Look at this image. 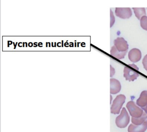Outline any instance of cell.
Returning <instances> with one entry per match:
<instances>
[{
	"label": "cell",
	"instance_id": "7",
	"mask_svg": "<svg viewBox=\"0 0 147 132\" xmlns=\"http://www.w3.org/2000/svg\"><path fill=\"white\" fill-rule=\"evenodd\" d=\"M129 59L133 63H137L140 61L142 58V53L141 51L138 49L134 48L131 49L128 54Z\"/></svg>",
	"mask_w": 147,
	"mask_h": 132
},
{
	"label": "cell",
	"instance_id": "14",
	"mask_svg": "<svg viewBox=\"0 0 147 132\" xmlns=\"http://www.w3.org/2000/svg\"><path fill=\"white\" fill-rule=\"evenodd\" d=\"M140 25L144 30L147 31V17L145 16L142 17L140 20Z\"/></svg>",
	"mask_w": 147,
	"mask_h": 132
},
{
	"label": "cell",
	"instance_id": "9",
	"mask_svg": "<svg viewBox=\"0 0 147 132\" xmlns=\"http://www.w3.org/2000/svg\"><path fill=\"white\" fill-rule=\"evenodd\" d=\"M147 129V120L145 121L141 125L131 124L128 127V132H144Z\"/></svg>",
	"mask_w": 147,
	"mask_h": 132
},
{
	"label": "cell",
	"instance_id": "35",
	"mask_svg": "<svg viewBox=\"0 0 147 132\" xmlns=\"http://www.w3.org/2000/svg\"><path fill=\"white\" fill-rule=\"evenodd\" d=\"M23 47H24L25 44V42H23Z\"/></svg>",
	"mask_w": 147,
	"mask_h": 132
},
{
	"label": "cell",
	"instance_id": "34",
	"mask_svg": "<svg viewBox=\"0 0 147 132\" xmlns=\"http://www.w3.org/2000/svg\"><path fill=\"white\" fill-rule=\"evenodd\" d=\"M112 96L111 95V103L112 101Z\"/></svg>",
	"mask_w": 147,
	"mask_h": 132
},
{
	"label": "cell",
	"instance_id": "37",
	"mask_svg": "<svg viewBox=\"0 0 147 132\" xmlns=\"http://www.w3.org/2000/svg\"><path fill=\"white\" fill-rule=\"evenodd\" d=\"M49 47H51V43H49Z\"/></svg>",
	"mask_w": 147,
	"mask_h": 132
},
{
	"label": "cell",
	"instance_id": "36",
	"mask_svg": "<svg viewBox=\"0 0 147 132\" xmlns=\"http://www.w3.org/2000/svg\"><path fill=\"white\" fill-rule=\"evenodd\" d=\"M56 44H57L56 42H55V47H56L57 46Z\"/></svg>",
	"mask_w": 147,
	"mask_h": 132
},
{
	"label": "cell",
	"instance_id": "17",
	"mask_svg": "<svg viewBox=\"0 0 147 132\" xmlns=\"http://www.w3.org/2000/svg\"><path fill=\"white\" fill-rule=\"evenodd\" d=\"M110 68H111V69H110V77H112L115 74V71L114 68L111 65H110Z\"/></svg>",
	"mask_w": 147,
	"mask_h": 132
},
{
	"label": "cell",
	"instance_id": "31",
	"mask_svg": "<svg viewBox=\"0 0 147 132\" xmlns=\"http://www.w3.org/2000/svg\"><path fill=\"white\" fill-rule=\"evenodd\" d=\"M81 44L80 42H78V43H77V47H79V44Z\"/></svg>",
	"mask_w": 147,
	"mask_h": 132
},
{
	"label": "cell",
	"instance_id": "24",
	"mask_svg": "<svg viewBox=\"0 0 147 132\" xmlns=\"http://www.w3.org/2000/svg\"><path fill=\"white\" fill-rule=\"evenodd\" d=\"M28 46L30 47H32V46H33V44H32V43H31V42H30V43L28 44Z\"/></svg>",
	"mask_w": 147,
	"mask_h": 132
},
{
	"label": "cell",
	"instance_id": "33",
	"mask_svg": "<svg viewBox=\"0 0 147 132\" xmlns=\"http://www.w3.org/2000/svg\"><path fill=\"white\" fill-rule=\"evenodd\" d=\"M25 43L26 44V46L27 47L28 46V44H27V43H26V42H25Z\"/></svg>",
	"mask_w": 147,
	"mask_h": 132
},
{
	"label": "cell",
	"instance_id": "18",
	"mask_svg": "<svg viewBox=\"0 0 147 132\" xmlns=\"http://www.w3.org/2000/svg\"><path fill=\"white\" fill-rule=\"evenodd\" d=\"M13 44V42L12 41H8V42H7V44H8V46H8V47H9L12 44Z\"/></svg>",
	"mask_w": 147,
	"mask_h": 132
},
{
	"label": "cell",
	"instance_id": "25",
	"mask_svg": "<svg viewBox=\"0 0 147 132\" xmlns=\"http://www.w3.org/2000/svg\"><path fill=\"white\" fill-rule=\"evenodd\" d=\"M38 46L39 47H43V44L42 42H39L38 43Z\"/></svg>",
	"mask_w": 147,
	"mask_h": 132
},
{
	"label": "cell",
	"instance_id": "26",
	"mask_svg": "<svg viewBox=\"0 0 147 132\" xmlns=\"http://www.w3.org/2000/svg\"><path fill=\"white\" fill-rule=\"evenodd\" d=\"M57 46L58 47H61L62 43H60V42H59V43H57Z\"/></svg>",
	"mask_w": 147,
	"mask_h": 132
},
{
	"label": "cell",
	"instance_id": "10",
	"mask_svg": "<svg viewBox=\"0 0 147 132\" xmlns=\"http://www.w3.org/2000/svg\"><path fill=\"white\" fill-rule=\"evenodd\" d=\"M136 104L142 108L147 106V90H144L141 93L139 98L137 100Z\"/></svg>",
	"mask_w": 147,
	"mask_h": 132
},
{
	"label": "cell",
	"instance_id": "16",
	"mask_svg": "<svg viewBox=\"0 0 147 132\" xmlns=\"http://www.w3.org/2000/svg\"><path fill=\"white\" fill-rule=\"evenodd\" d=\"M142 64L144 68L147 71V55H145L143 59Z\"/></svg>",
	"mask_w": 147,
	"mask_h": 132
},
{
	"label": "cell",
	"instance_id": "11",
	"mask_svg": "<svg viewBox=\"0 0 147 132\" xmlns=\"http://www.w3.org/2000/svg\"><path fill=\"white\" fill-rule=\"evenodd\" d=\"M111 55L115 57L117 59H123L126 55L127 52H121L119 51L115 46H112L111 49Z\"/></svg>",
	"mask_w": 147,
	"mask_h": 132
},
{
	"label": "cell",
	"instance_id": "30",
	"mask_svg": "<svg viewBox=\"0 0 147 132\" xmlns=\"http://www.w3.org/2000/svg\"><path fill=\"white\" fill-rule=\"evenodd\" d=\"M48 44H49V42H47V43H46V47H48Z\"/></svg>",
	"mask_w": 147,
	"mask_h": 132
},
{
	"label": "cell",
	"instance_id": "1",
	"mask_svg": "<svg viewBox=\"0 0 147 132\" xmlns=\"http://www.w3.org/2000/svg\"><path fill=\"white\" fill-rule=\"evenodd\" d=\"M138 70L139 69L136 65L134 64L128 65V66H125L124 69V77L125 80L129 82L134 81L139 76Z\"/></svg>",
	"mask_w": 147,
	"mask_h": 132
},
{
	"label": "cell",
	"instance_id": "22",
	"mask_svg": "<svg viewBox=\"0 0 147 132\" xmlns=\"http://www.w3.org/2000/svg\"><path fill=\"white\" fill-rule=\"evenodd\" d=\"M22 44H23V43H22V42H20V43H18V46L19 47H23V45Z\"/></svg>",
	"mask_w": 147,
	"mask_h": 132
},
{
	"label": "cell",
	"instance_id": "19",
	"mask_svg": "<svg viewBox=\"0 0 147 132\" xmlns=\"http://www.w3.org/2000/svg\"><path fill=\"white\" fill-rule=\"evenodd\" d=\"M142 108V109L144 110V112H145L147 115V106H146V107H144V108Z\"/></svg>",
	"mask_w": 147,
	"mask_h": 132
},
{
	"label": "cell",
	"instance_id": "21",
	"mask_svg": "<svg viewBox=\"0 0 147 132\" xmlns=\"http://www.w3.org/2000/svg\"><path fill=\"white\" fill-rule=\"evenodd\" d=\"M38 46V43L37 42H35V43L33 44V46L34 47H36Z\"/></svg>",
	"mask_w": 147,
	"mask_h": 132
},
{
	"label": "cell",
	"instance_id": "15",
	"mask_svg": "<svg viewBox=\"0 0 147 132\" xmlns=\"http://www.w3.org/2000/svg\"><path fill=\"white\" fill-rule=\"evenodd\" d=\"M110 16H111V22H110V27H111L113 26L114 24L115 23V17H114V15H113V13L112 12L111 10H110Z\"/></svg>",
	"mask_w": 147,
	"mask_h": 132
},
{
	"label": "cell",
	"instance_id": "32",
	"mask_svg": "<svg viewBox=\"0 0 147 132\" xmlns=\"http://www.w3.org/2000/svg\"><path fill=\"white\" fill-rule=\"evenodd\" d=\"M51 44H52V47H55V46H54V43H53V42H52V43H51Z\"/></svg>",
	"mask_w": 147,
	"mask_h": 132
},
{
	"label": "cell",
	"instance_id": "20",
	"mask_svg": "<svg viewBox=\"0 0 147 132\" xmlns=\"http://www.w3.org/2000/svg\"><path fill=\"white\" fill-rule=\"evenodd\" d=\"M69 44L68 42H66L65 44H64V46L66 47H68L69 46Z\"/></svg>",
	"mask_w": 147,
	"mask_h": 132
},
{
	"label": "cell",
	"instance_id": "27",
	"mask_svg": "<svg viewBox=\"0 0 147 132\" xmlns=\"http://www.w3.org/2000/svg\"><path fill=\"white\" fill-rule=\"evenodd\" d=\"M13 45H14V49H15L16 48V47H17V46L18 45V42H17V43H16V44H15V43H14V42H13Z\"/></svg>",
	"mask_w": 147,
	"mask_h": 132
},
{
	"label": "cell",
	"instance_id": "8",
	"mask_svg": "<svg viewBox=\"0 0 147 132\" xmlns=\"http://www.w3.org/2000/svg\"><path fill=\"white\" fill-rule=\"evenodd\" d=\"M110 93L113 95L117 94L121 90V85L118 80L114 78L110 79Z\"/></svg>",
	"mask_w": 147,
	"mask_h": 132
},
{
	"label": "cell",
	"instance_id": "3",
	"mask_svg": "<svg viewBox=\"0 0 147 132\" xmlns=\"http://www.w3.org/2000/svg\"><path fill=\"white\" fill-rule=\"evenodd\" d=\"M125 97L124 95H120L117 96L111 107V113L114 114H118L122 108L123 104L125 102Z\"/></svg>",
	"mask_w": 147,
	"mask_h": 132
},
{
	"label": "cell",
	"instance_id": "38",
	"mask_svg": "<svg viewBox=\"0 0 147 132\" xmlns=\"http://www.w3.org/2000/svg\"><path fill=\"white\" fill-rule=\"evenodd\" d=\"M76 42H75V47H76Z\"/></svg>",
	"mask_w": 147,
	"mask_h": 132
},
{
	"label": "cell",
	"instance_id": "4",
	"mask_svg": "<svg viewBox=\"0 0 147 132\" xmlns=\"http://www.w3.org/2000/svg\"><path fill=\"white\" fill-rule=\"evenodd\" d=\"M126 107L132 117L139 118L142 116L143 114V110L137 107L133 101L128 102Z\"/></svg>",
	"mask_w": 147,
	"mask_h": 132
},
{
	"label": "cell",
	"instance_id": "29",
	"mask_svg": "<svg viewBox=\"0 0 147 132\" xmlns=\"http://www.w3.org/2000/svg\"><path fill=\"white\" fill-rule=\"evenodd\" d=\"M63 46H64V44H63V40H62V47H63Z\"/></svg>",
	"mask_w": 147,
	"mask_h": 132
},
{
	"label": "cell",
	"instance_id": "2",
	"mask_svg": "<svg viewBox=\"0 0 147 132\" xmlns=\"http://www.w3.org/2000/svg\"><path fill=\"white\" fill-rule=\"evenodd\" d=\"M130 117L125 108H123L121 114L116 118L115 122L117 127L120 128L126 127L129 122Z\"/></svg>",
	"mask_w": 147,
	"mask_h": 132
},
{
	"label": "cell",
	"instance_id": "12",
	"mask_svg": "<svg viewBox=\"0 0 147 132\" xmlns=\"http://www.w3.org/2000/svg\"><path fill=\"white\" fill-rule=\"evenodd\" d=\"M147 118V114L145 112H144L142 116L139 117V118L132 117L131 118V122L134 125H137V126L141 125L146 120Z\"/></svg>",
	"mask_w": 147,
	"mask_h": 132
},
{
	"label": "cell",
	"instance_id": "23",
	"mask_svg": "<svg viewBox=\"0 0 147 132\" xmlns=\"http://www.w3.org/2000/svg\"><path fill=\"white\" fill-rule=\"evenodd\" d=\"M69 46L70 47H74V43H73V42H70L69 43Z\"/></svg>",
	"mask_w": 147,
	"mask_h": 132
},
{
	"label": "cell",
	"instance_id": "5",
	"mask_svg": "<svg viewBox=\"0 0 147 132\" xmlns=\"http://www.w3.org/2000/svg\"><path fill=\"white\" fill-rule=\"evenodd\" d=\"M114 46L116 49L121 52H127L129 49V45L127 41L123 37H118L114 41Z\"/></svg>",
	"mask_w": 147,
	"mask_h": 132
},
{
	"label": "cell",
	"instance_id": "28",
	"mask_svg": "<svg viewBox=\"0 0 147 132\" xmlns=\"http://www.w3.org/2000/svg\"><path fill=\"white\" fill-rule=\"evenodd\" d=\"M81 46L82 47H84L86 46V44L85 43H82L81 44Z\"/></svg>",
	"mask_w": 147,
	"mask_h": 132
},
{
	"label": "cell",
	"instance_id": "6",
	"mask_svg": "<svg viewBox=\"0 0 147 132\" xmlns=\"http://www.w3.org/2000/svg\"><path fill=\"white\" fill-rule=\"evenodd\" d=\"M115 14L120 18L129 19L132 15V12L130 8H116Z\"/></svg>",
	"mask_w": 147,
	"mask_h": 132
},
{
	"label": "cell",
	"instance_id": "13",
	"mask_svg": "<svg viewBox=\"0 0 147 132\" xmlns=\"http://www.w3.org/2000/svg\"><path fill=\"white\" fill-rule=\"evenodd\" d=\"M136 17L138 20H141L142 17L146 16V13L144 8H133Z\"/></svg>",
	"mask_w": 147,
	"mask_h": 132
}]
</instances>
